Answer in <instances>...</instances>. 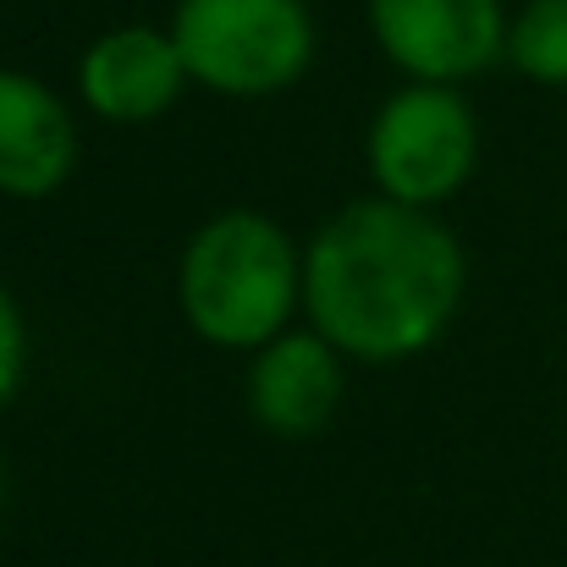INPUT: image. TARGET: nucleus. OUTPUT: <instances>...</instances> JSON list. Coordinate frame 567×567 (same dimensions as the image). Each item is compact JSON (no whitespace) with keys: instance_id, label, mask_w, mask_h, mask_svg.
Segmentation results:
<instances>
[{"instance_id":"f257e3e1","label":"nucleus","mask_w":567,"mask_h":567,"mask_svg":"<svg viewBox=\"0 0 567 567\" xmlns=\"http://www.w3.org/2000/svg\"><path fill=\"white\" fill-rule=\"evenodd\" d=\"M463 248L419 204H348L303 254V309L315 331L364 364H396L441 342L463 303Z\"/></svg>"},{"instance_id":"f03ea898","label":"nucleus","mask_w":567,"mask_h":567,"mask_svg":"<svg viewBox=\"0 0 567 567\" xmlns=\"http://www.w3.org/2000/svg\"><path fill=\"white\" fill-rule=\"evenodd\" d=\"M177 298L188 326L215 348H265L303 298V259L292 237L259 209H226L198 226L183 254Z\"/></svg>"},{"instance_id":"7ed1b4c3","label":"nucleus","mask_w":567,"mask_h":567,"mask_svg":"<svg viewBox=\"0 0 567 567\" xmlns=\"http://www.w3.org/2000/svg\"><path fill=\"white\" fill-rule=\"evenodd\" d=\"M172 39L193 83L231 100L292 89L315 61V22L303 0H177Z\"/></svg>"},{"instance_id":"20e7f679","label":"nucleus","mask_w":567,"mask_h":567,"mask_svg":"<svg viewBox=\"0 0 567 567\" xmlns=\"http://www.w3.org/2000/svg\"><path fill=\"white\" fill-rule=\"evenodd\" d=\"M370 177L396 204H441L474 177L480 127L452 83H408L370 122Z\"/></svg>"},{"instance_id":"39448f33","label":"nucleus","mask_w":567,"mask_h":567,"mask_svg":"<svg viewBox=\"0 0 567 567\" xmlns=\"http://www.w3.org/2000/svg\"><path fill=\"white\" fill-rule=\"evenodd\" d=\"M380 50L419 83H457L507 55L502 0H370Z\"/></svg>"},{"instance_id":"423d86ee","label":"nucleus","mask_w":567,"mask_h":567,"mask_svg":"<svg viewBox=\"0 0 567 567\" xmlns=\"http://www.w3.org/2000/svg\"><path fill=\"white\" fill-rule=\"evenodd\" d=\"M183 83H188V61H183L177 39L155 33V28H111L105 39H94L83 50V66H78L83 105L116 127L166 116L177 105Z\"/></svg>"},{"instance_id":"0eeeda50","label":"nucleus","mask_w":567,"mask_h":567,"mask_svg":"<svg viewBox=\"0 0 567 567\" xmlns=\"http://www.w3.org/2000/svg\"><path fill=\"white\" fill-rule=\"evenodd\" d=\"M342 402V359L320 331H281L259 348L248 375V408L259 430L281 441L320 435Z\"/></svg>"},{"instance_id":"6e6552de","label":"nucleus","mask_w":567,"mask_h":567,"mask_svg":"<svg viewBox=\"0 0 567 567\" xmlns=\"http://www.w3.org/2000/svg\"><path fill=\"white\" fill-rule=\"evenodd\" d=\"M78 166V127L55 89L28 72H0V193L44 198Z\"/></svg>"},{"instance_id":"1a4fd4ad","label":"nucleus","mask_w":567,"mask_h":567,"mask_svg":"<svg viewBox=\"0 0 567 567\" xmlns=\"http://www.w3.org/2000/svg\"><path fill=\"white\" fill-rule=\"evenodd\" d=\"M507 61L546 89H567V0H529L507 28Z\"/></svg>"},{"instance_id":"9d476101","label":"nucleus","mask_w":567,"mask_h":567,"mask_svg":"<svg viewBox=\"0 0 567 567\" xmlns=\"http://www.w3.org/2000/svg\"><path fill=\"white\" fill-rule=\"evenodd\" d=\"M22 370H28V326H22V309H17V298L0 287V408L17 396Z\"/></svg>"},{"instance_id":"9b49d317","label":"nucleus","mask_w":567,"mask_h":567,"mask_svg":"<svg viewBox=\"0 0 567 567\" xmlns=\"http://www.w3.org/2000/svg\"><path fill=\"white\" fill-rule=\"evenodd\" d=\"M0 507H6V468H0Z\"/></svg>"}]
</instances>
